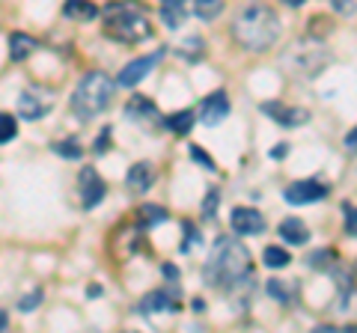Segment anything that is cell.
<instances>
[{
	"instance_id": "obj_1",
	"label": "cell",
	"mask_w": 357,
	"mask_h": 333,
	"mask_svg": "<svg viewBox=\"0 0 357 333\" xmlns=\"http://www.w3.org/2000/svg\"><path fill=\"white\" fill-rule=\"evenodd\" d=\"M203 277H206V283L215 286V288L244 286L253 277L250 250L244 247L238 238H218L215 247H211V253H208Z\"/></svg>"
},
{
	"instance_id": "obj_2",
	"label": "cell",
	"mask_w": 357,
	"mask_h": 333,
	"mask_svg": "<svg viewBox=\"0 0 357 333\" xmlns=\"http://www.w3.org/2000/svg\"><path fill=\"white\" fill-rule=\"evenodd\" d=\"M232 36L244 51L262 54L280 39V18L271 6L265 3H248L232 21Z\"/></svg>"
},
{
	"instance_id": "obj_3",
	"label": "cell",
	"mask_w": 357,
	"mask_h": 333,
	"mask_svg": "<svg viewBox=\"0 0 357 333\" xmlns=\"http://www.w3.org/2000/svg\"><path fill=\"white\" fill-rule=\"evenodd\" d=\"M105 36L134 45V42H143L152 36V21L146 18L140 3H131V0L110 3L105 9Z\"/></svg>"
},
{
	"instance_id": "obj_4",
	"label": "cell",
	"mask_w": 357,
	"mask_h": 333,
	"mask_svg": "<svg viewBox=\"0 0 357 333\" xmlns=\"http://www.w3.org/2000/svg\"><path fill=\"white\" fill-rule=\"evenodd\" d=\"M114 90H116V81L110 75L105 72L84 75L72 93V114L81 122H89L102 110H107V104L114 102Z\"/></svg>"
},
{
	"instance_id": "obj_5",
	"label": "cell",
	"mask_w": 357,
	"mask_h": 333,
	"mask_svg": "<svg viewBox=\"0 0 357 333\" xmlns=\"http://www.w3.org/2000/svg\"><path fill=\"white\" fill-rule=\"evenodd\" d=\"M331 63V51L325 42L319 39H304L289 45L283 54V69L295 77H316L319 72H325Z\"/></svg>"
},
{
	"instance_id": "obj_6",
	"label": "cell",
	"mask_w": 357,
	"mask_h": 333,
	"mask_svg": "<svg viewBox=\"0 0 357 333\" xmlns=\"http://www.w3.org/2000/svg\"><path fill=\"white\" fill-rule=\"evenodd\" d=\"M178 295H182L178 283H170L167 288H158V292H149V295L140 301V313H143V316L178 313Z\"/></svg>"
},
{
	"instance_id": "obj_7",
	"label": "cell",
	"mask_w": 357,
	"mask_h": 333,
	"mask_svg": "<svg viewBox=\"0 0 357 333\" xmlns=\"http://www.w3.org/2000/svg\"><path fill=\"white\" fill-rule=\"evenodd\" d=\"M126 119L134 122V125H140V128H158L161 125V114H158V107H155V102H149V98L140 95V93H134L126 102Z\"/></svg>"
},
{
	"instance_id": "obj_8",
	"label": "cell",
	"mask_w": 357,
	"mask_h": 333,
	"mask_svg": "<svg viewBox=\"0 0 357 333\" xmlns=\"http://www.w3.org/2000/svg\"><path fill=\"white\" fill-rule=\"evenodd\" d=\"M331 187L325 182H316V179H301V182H292L283 191L286 203L289 206H307V203H319V199L328 196Z\"/></svg>"
},
{
	"instance_id": "obj_9",
	"label": "cell",
	"mask_w": 357,
	"mask_h": 333,
	"mask_svg": "<svg viewBox=\"0 0 357 333\" xmlns=\"http://www.w3.org/2000/svg\"><path fill=\"white\" fill-rule=\"evenodd\" d=\"M51 107H54V95L48 90H24L18 98V116H24L30 122L48 116Z\"/></svg>"
},
{
	"instance_id": "obj_10",
	"label": "cell",
	"mask_w": 357,
	"mask_h": 333,
	"mask_svg": "<svg viewBox=\"0 0 357 333\" xmlns=\"http://www.w3.org/2000/svg\"><path fill=\"white\" fill-rule=\"evenodd\" d=\"M77 185H81V203L84 208H96L98 203L105 199L107 194V185L102 182V176L96 173V166H81V173H77Z\"/></svg>"
},
{
	"instance_id": "obj_11",
	"label": "cell",
	"mask_w": 357,
	"mask_h": 333,
	"mask_svg": "<svg viewBox=\"0 0 357 333\" xmlns=\"http://www.w3.org/2000/svg\"><path fill=\"white\" fill-rule=\"evenodd\" d=\"M161 57H164V48H161V51H155V54H146V57L131 60V63L126 65V69L119 72L116 84H119V86H128V90H131V86H137V84L143 81V77H146V75L155 69V65H158V60H161Z\"/></svg>"
},
{
	"instance_id": "obj_12",
	"label": "cell",
	"mask_w": 357,
	"mask_h": 333,
	"mask_svg": "<svg viewBox=\"0 0 357 333\" xmlns=\"http://www.w3.org/2000/svg\"><path fill=\"white\" fill-rule=\"evenodd\" d=\"M229 116V95L223 93V90H215L211 95H206L203 98V104H199V122L203 125H208V128H215V125H220L223 119Z\"/></svg>"
},
{
	"instance_id": "obj_13",
	"label": "cell",
	"mask_w": 357,
	"mask_h": 333,
	"mask_svg": "<svg viewBox=\"0 0 357 333\" xmlns=\"http://www.w3.org/2000/svg\"><path fill=\"white\" fill-rule=\"evenodd\" d=\"M262 110L283 128H298V125H307L310 122V110L307 107H286L283 102H265Z\"/></svg>"
},
{
	"instance_id": "obj_14",
	"label": "cell",
	"mask_w": 357,
	"mask_h": 333,
	"mask_svg": "<svg viewBox=\"0 0 357 333\" xmlns=\"http://www.w3.org/2000/svg\"><path fill=\"white\" fill-rule=\"evenodd\" d=\"M229 224H232V232H236V235H259L265 229V217H262V212H256V208L238 206V208H232Z\"/></svg>"
},
{
	"instance_id": "obj_15",
	"label": "cell",
	"mask_w": 357,
	"mask_h": 333,
	"mask_svg": "<svg viewBox=\"0 0 357 333\" xmlns=\"http://www.w3.org/2000/svg\"><path fill=\"white\" fill-rule=\"evenodd\" d=\"M155 176L158 173H155V166L149 161H137V164H131V170L126 173V185L134 194H146L155 185Z\"/></svg>"
},
{
	"instance_id": "obj_16",
	"label": "cell",
	"mask_w": 357,
	"mask_h": 333,
	"mask_svg": "<svg viewBox=\"0 0 357 333\" xmlns=\"http://www.w3.org/2000/svg\"><path fill=\"white\" fill-rule=\"evenodd\" d=\"M277 232H280V238L286 244H295V247H304V244L310 241V229H307L304 220H298V217H286Z\"/></svg>"
},
{
	"instance_id": "obj_17",
	"label": "cell",
	"mask_w": 357,
	"mask_h": 333,
	"mask_svg": "<svg viewBox=\"0 0 357 333\" xmlns=\"http://www.w3.org/2000/svg\"><path fill=\"white\" fill-rule=\"evenodd\" d=\"M36 48H39V42L30 33H13L9 36V60L13 63H24Z\"/></svg>"
},
{
	"instance_id": "obj_18",
	"label": "cell",
	"mask_w": 357,
	"mask_h": 333,
	"mask_svg": "<svg viewBox=\"0 0 357 333\" xmlns=\"http://www.w3.org/2000/svg\"><path fill=\"white\" fill-rule=\"evenodd\" d=\"M63 15L72 18V21H93L98 15V6L93 0H66Z\"/></svg>"
},
{
	"instance_id": "obj_19",
	"label": "cell",
	"mask_w": 357,
	"mask_h": 333,
	"mask_svg": "<svg viewBox=\"0 0 357 333\" xmlns=\"http://www.w3.org/2000/svg\"><path fill=\"white\" fill-rule=\"evenodd\" d=\"M194 122H197V116H194V110H176V114H170V116H164V125L173 131V134H188V131L194 128Z\"/></svg>"
},
{
	"instance_id": "obj_20",
	"label": "cell",
	"mask_w": 357,
	"mask_h": 333,
	"mask_svg": "<svg viewBox=\"0 0 357 333\" xmlns=\"http://www.w3.org/2000/svg\"><path fill=\"white\" fill-rule=\"evenodd\" d=\"M268 295L274 297V301H280V304H292L295 301V295H298V286L292 280H268Z\"/></svg>"
},
{
	"instance_id": "obj_21",
	"label": "cell",
	"mask_w": 357,
	"mask_h": 333,
	"mask_svg": "<svg viewBox=\"0 0 357 333\" xmlns=\"http://www.w3.org/2000/svg\"><path fill=\"white\" fill-rule=\"evenodd\" d=\"M167 220V208L161 206H140L137 208V224L143 229H155V226H161Z\"/></svg>"
},
{
	"instance_id": "obj_22",
	"label": "cell",
	"mask_w": 357,
	"mask_h": 333,
	"mask_svg": "<svg viewBox=\"0 0 357 333\" xmlns=\"http://www.w3.org/2000/svg\"><path fill=\"white\" fill-rule=\"evenodd\" d=\"M307 265H310V268H316V271H331L333 265H337V250H331V247L312 250L307 256Z\"/></svg>"
},
{
	"instance_id": "obj_23",
	"label": "cell",
	"mask_w": 357,
	"mask_h": 333,
	"mask_svg": "<svg viewBox=\"0 0 357 333\" xmlns=\"http://www.w3.org/2000/svg\"><path fill=\"white\" fill-rule=\"evenodd\" d=\"M262 262H265V268H286L289 262H292V256H289V250H283V247H265V253H262Z\"/></svg>"
},
{
	"instance_id": "obj_24",
	"label": "cell",
	"mask_w": 357,
	"mask_h": 333,
	"mask_svg": "<svg viewBox=\"0 0 357 333\" xmlns=\"http://www.w3.org/2000/svg\"><path fill=\"white\" fill-rule=\"evenodd\" d=\"M194 13H197V18L211 21V18H218V15L223 13V0H197V3H194Z\"/></svg>"
},
{
	"instance_id": "obj_25",
	"label": "cell",
	"mask_w": 357,
	"mask_h": 333,
	"mask_svg": "<svg viewBox=\"0 0 357 333\" xmlns=\"http://www.w3.org/2000/svg\"><path fill=\"white\" fill-rule=\"evenodd\" d=\"M15 134H18V119L13 114H0V146L15 140Z\"/></svg>"
},
{
	"instance_id": "obj_26",
	"label": "cell",
	"mask_w": 357,
	"mask_h": 333,
	"mask_svg": "<svg viewBox=\"0 0 357 333\" xmlns=\"http://www.w3.org/2000/svg\"><path fill=\"white\" fill-rule=\"evenodd\" d=\"M51 149L57 155H63V158H81L84 155V149H81V143L77 140H60V143H54Z\"/></svg>"
},
{
	"instance_id": "obj_27",
	"label": "cell",
	"mask_w": 357,
	"mask_h": 333,
	"mask_svg": "<svg viewBox=\"0 0 357 333\" xmlns=\"http://www.w3.org/2000/svg\"><path fill=\"white\" fill-rule=\"evenodd\" d=\"M178 51H182V57H185V60H197V57H203V54H206V42H203V39H197V36H191Z\"/></svg>"
},
{
	"instance_id": "obj_28",
	"label": "cell",
	"mask_w": 357,
	"mask_h": 333,
	"mask_svg": "<svg viewBox=\"0 0 357 333\" xmlns=\"http://www.w3.org/2000/svg\"><path fill=\"white\" fill-rule=\"evenodd\" d=\"M161 21L170 30L176 27H182V21H185V9H176V6H161Z\"/></svg>"
},
{
	"instance_id": "obj_29",
	"label": "cell",
	"mask_w": 357,
	"mask_h": 333,
	"mask_svg": "<svg viewBox=\"0 0 357 333\" xmlns=\"http://www.w3.org/2000/svg\"><path fill=\"white\" fill-rule=\"evenodd\" d=\"M218 203H220V191H218V187H211V191L206 194V199H203V217H206V220H215Z\"/></svg>"
},
{
	"instance_id": "obj_30",
	"label": "cell",
	"mask_w": 357,
	"mask_h": 333,
	"mask_svg": "<svg viewBox=\"0 0 357 333\" xmlns=\"http://www.w3.org/2000/svg\"><path fill=\"white\" fill-rule=\"evenodd\" d=\"M191 158L203 166V170H208V173H215L218 170V164H215V158L206 152V149H199V146H191Z\"/></svg>"
},
{
	"instance_id": "obj_31",
	"label": "cell",
	"mask_w": 357,
	"mask_h": 333,
	"mask_svg": "<svg viewBox=\"0 0 357 333\" xmlns=\"http://www.w3.org/2000/svg\"><path fill=\"white\" fill-rule=\"evenodd\" d=\"M342 217H345V235L354 238L357 235V215L351 203H342Z\"/></svg>"
},
{
	"instance_id": "obj_32",
	"label": "cell",
	"mask_w": 357,
	"mask_h": 333,
	"mask_svg": "<svg viewBox=\"0 0 357 333\" xmlns=\"http://www.w3.org/2000/svg\"><path fill=\"white\" fill-rule=\"evenodd\" d=\"M39 301H42V292H39V288H33L30 295H24L18 301V309H21V313H33V309L39 307Z\"/></svg>"
},
{
	"instance_id": "obj_33",
	"label": "cell",
	"mask_w": 357,
	"mask_h": 333,
	"mask_svg": "<svg viewBox=\"0 0 357 333\" xmlns=\"http://www.w3.org/2000/svg\"><path fill=\"white\" fill-rule=\"evenodd\" d=\"M110 134H114V131H110V125L107 128H102V131H98V137H96V155H105L107 149H110Z\"/></svg>"
},
{
	"instance_id": "obj_34",
	"label": "cell",
	"mask_w": 357,
	"mask_h": 333,
	"mask_svg": "<svg viewBox=\"0 0 357 333\" xmlns=\"http://www.w3.org/2000/svg\"><path fill=\"white\" fill-rule=\"evenodd\" d=\"M185 232H188V235H185V244H182V250L188 253V250H191V247H194V241H197L199 235H197V226L191 224V220H185Z\"/></svg>"
},
{
	"instance_id": "obj_35",
	"label": "cell",
	"mask_w": 357,
	"mask_h": 333,
	"mask_svg": "<svg viewBox=\"0 0 357 333\" xmlns=\"http://www.w3.org/2000/svg\"><path fill=\"white\" fill-rule=\"evenodd\" d=\"M164 277H167V280H170V283H178V268H176V265H164Z\"/></svg>"
},
{
	"instance_id": "obj_36",
	"label": "cell",
	"mask_w": 357,
	"mask_h": 333,
	"mask_svg": "<svg viewBox=\"0 0 357 333\" xmlns=\"http://www.w3.org/2000/svg\"><path fill=\"white\" fill-rule=\"evenodd\" d=\"M333 3H337V9H340V13H354V0H333Z\"/></svg>"
},
{
	"instance_id": "obj_37",
	"label": "cell",
	"mask_w": 357,
	"mask_h": 333,
	"mask_svg": "<svg viewBox=\"0 0 357 333\" xmlns=\"http://www.w3.org/2000/svg\"><path fill=\"white\" fill-rule=\"evenodd\" d=\"M188 0H161V6H176V9H185Z\"/></svg>"
},
{
	"instance_id": "obj_38",
	"label": "cell",
	"mask_w": 357,
	"mask_h": 333,
	"mask_svg": "<svg viewBox=\"0 0 357 333\" xmlns=\"http://www.w3.org/2000/svg\"><path fill=\"white\" fill-rule=\"evenodd\" d=\"M268 155H271V158H283V155H286V146H277V149H271Z\"/></svg>"
},
{
	"instance_id": "obj_39",
	"label": "cell",
	"mask_w": 357,
	"mask_h": 333,
	"mask_svg": "<svg viewBox=\"0 0 357 333\" xmlns=\"http://www.w3.org/2000/svg\"><path fill=\"white\" fill-rule=\"evenodd\" d=\"M354 137H357V131H349V137H345V146L354 149Z\"/></svg>"
},
{
	"instance_id": "obj_40",
	"label": "cell",
	"mask_w": 357,
	"mask_h": 333,
	"mask_svg": "<svg viewBox=\"0 0 357 333\" xmlns=\"http://www.w3.org/2000/svg\"><path fill=\"white\" fill-rule=\"evenodd\" d=\"M194 313H206V301H199V297H197V301H194Z\"/></svg>"
},
{
	"instance_id": "obj_41",
	"label": "cell",
	"mask_w": 357,
	"mask_h": 333,
	"mask_svg": "<svg viewBox=\"0 0 357 333\" xmlns=\"http://www.w3.org/2000/svg\"><path fill=\"white\" fill-rule=\"evenodd\" d=\"M6 325H9V316L0 309V330H6Z\"/></svg>"
},
{
	"instance_id": "obj_42",
	"label": "cell",
	"mask_w": 357,
	"mask_h": 333,
	"mask_svg": "<svg viewBox=\"0 0 357 333\" xmlns=\"http://www.w3.org/2000/svg\"><path fill=\"white\" fill-rule=\"evenodd\" d=\"M283 3H286V6H304L307 0H283Z\"/></svg>"
}]
</instances>
